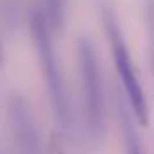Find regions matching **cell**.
I'll return each instance as SVG.
<instances>
[{
	"mask_svg": "<svg viewBox=\"0 0 154 154\" xmlns=\"http://www.w3.org/2000/svg\"><path fill=\"white\" fill-rule=\"evenodd\" d=\"M100 17H102V26H103L107 42L111 45L114 69L118 72V78H120L123 91L127 94V102H129V107L134 114V122H138V125H141V127H147L150 122L147 96H145L143 85L140 82L138 71L134 67V62H132L127 40L123 36L120 20L116 17V11L109 2H102L100 4Z\"/></svg>",
	"mask_w": 154,
	"mask_h": 154,
	"instance_id": "1",
	"label": "cell"
},
{
	"mask_svg": "<svg viewBox=\"0 0 154 154\" xmlns=\"http://www.w3.org/2000/svg\"><path fill=\"white\" fill-rule=\"evenodd\" d=\"M29 33L33 38L35 51L38 54L40 69L44 74L45 89L49 94V102L53 105L56 122L62 127H67L71 122V107H69V98L63 84L62 69L58 63L54 42H53V29L49 27L42 9H35L29 18Z\"/></svg>",
	"mask_w": 154,
	"mask_h": 154,
	"instance_id": "2",
	"label": "cell"
},
{
	"mask_svg": "<svg viewBox=\"0 0 154 154\" xmlns=\"http://www.w3.org/2000/svg\"><path fill=\"white\" fill-rule=\"evenodd\" d=\"M76 53L84 87L87 129L94 140H102L105 134V91L96 47L91 38L82 36L76 44Z\"/></svg>",
	"mask_w": 154,
	"mask_h": 154,
	"instance_id": "3",
	"label": "cell"
},
{
	"mask_svg": "<svg viewBox=\"0 0 154 154\" xmlns=\"http://www.w3.org/2000/svg\"><path fill=\"white\" fill-rule=\"evenodd\" d=\"M8 114L15 145L20 154H42V143L33 112L22 94H13L8 103Z\"/></svg>",
	"mask_w": 154,
	"mask_h": 154,
	"instance_id": "4",
	"label": "cell"
},
{
	"mask_svg": "<svg viewBox=\"0 0 154 154\" xmlns=\"http://www.w3.org/2000/svg\"><path fill=\"white\" fill-rule=\"evenodd\" d=\"M118 118H120V127H122V136H123V145L127 154H145L141 140L136 131V122L129 114V111L123 107L122 102H118Z\"/></svg>",
	"mask_w": 154,
	"mask_h": 154,
	"instance_id": "5",
	"label": "cell"
},
{
	"mask_svg": "<svg viewBox=\"0 0 154 154\" xmlns=\"http://www.w3.org/2000/svg\"><path fill=\"white\" fill-rule=\"evenodd\" d=\"M42 13L53 31H60L67 17V0H42Z\"/></svg>",
	"mask_w": 154,
	"mask_h": 154,
	"instance_id": "6",
	"label": "cell"
},
{
	"mask_svg": "<svg viewBox=\"0 0 154 154\" xmlns=\"http://www.w3.org/2000/svg\"><path fill=\"white\" fill-rule=\"evenodd\" d=\"M143 17H145L147 42H149V58L154 71V0H143Z\"/></svg>",
	"mask_w": 154,
	"mask_h": 154,
	"instance_id": "7",
	"label": "cell"
},
{
	"mask_svg": "<svg viewBox=\"0 0 154 154\" xmlns=\"http://www.w3.org/2000/svg\"><path fill=\"white\" fill-rule=\"evenodd\" d=\"M4 63V45H2V40H0V67Z\"/></svg>",
	"mask_w": 154,
	"mask_h": 154,
	"instance_id": "8",
	"label": "cell"
}]
</instances>
